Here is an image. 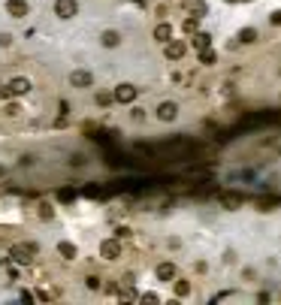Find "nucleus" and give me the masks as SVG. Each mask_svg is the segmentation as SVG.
I'll use <instances>...</instances> for the list:
<instances>
[{"label":"nucleus","mask_w":281,"mask_h":305,"mask_svg":"<svg viewBox=\"0 0 281 305\" xmlns=\"http://www.w3.org/2000/svg\"><path fill=\"white\" fill-rule=\"evenodd\" d=\"M70 85H73V88H91V85H94V76H91L88 70H73V73H70Z\"/></svg>","instance_id":"1"},{"label":"nucleus","mask_w":281,"mask_h":305,"mask_svg":"<svg viewBox=\"0 0 281 305\" xmlns=\"http://www.w3.org/2000/svg\"><path fill=\"white\" fill-rule=\"evenodd\" d=\"M76 12H79V3L76 0H58L54 3V15L58 18H73Z\"/></svg>","instance_id":"2"},{"label":"nucleus","mask_w":281,"mask_h":305,"mask_svg":"<svg viewBox=\"0 0 281 305\" xmlns=\"http://www.w3.org/2000/svg\"><path fill=\"white\" fill-rule=\"evenodd\" d=\"M100 254H103L106 260H118V257H121V242H118V239H106V242L100 245Z\"/></svg>","instance_id":"3"},{"label":"nucleus","mask_w":281,"mask_h":305,"mask_svg":"<svg viewBox=\"0 0 281 305\" xmlns=\"http://www.w3.org/2000/svg\"><path fill=\"white\" fill-rule=\"evenodd\" d=\"M112 100H118V103H133V100H136V88H133V85H118L115 94H112Z\"/></svg>","instance_id":"4"},{"label":"nucleus","mask_w":281,"mask_h":305,"mask_svg":"<svg viewBox=\"0 0 281 305\" xmlns=\"http://www.w3.org/2000/svg\"><path fill=\"white\" fill-rule=\"evenodd\" d=\"M176 115H179V106H176V103H160V106H157V118H160V121H173Z\"/></svg>","instance_id":"5"},{"label":"nucleus","mask_w":281,"mask_h":305,"mask_svg":"<svg viewBox=\"0 0 281 305\" xmlns=\"http://www.w3.org/2000/svg\"><path fill=\"white\" fill-rule=\"evenodd\" d=\"M6 12H9L12 18H24V15H27V3H24V0H9V3H6Z\"/></svg>","instance_id":"6"},{"label":"nucleus","mask_w":281,"mask_h":305,"mask_svg":"<svg viewBox=\"0 0 281 305\" xmlns=\"http://www.w3.org/2000/svg\"><path fill=\"white\" fill-rule=\"evenodd\" d=\"M163 51H166V57H173V60H179V57L185 54V42H179V39H170Z\"/></svg>","instance_id":"7"},{"label":"nucleus","mask_w":281,"mask_h":305,"mask_svg":"<svg viewBox=\"0 0 281 305\" xmlns=\"http://www.w3.org/2000/svg\"><path fill=\"white\" fill-rule=\"evenodd\" d=\"M154 39H160V42H170V39H173V27H170L166 21H163V24H157V27H154Z\"/></svg>","instance_id":"8"},{"label":"nucleus","mask_w":281,"mask_h":305,"mask_svg":"<svg viewBox=\"0 0 281 305\" xmlns=\"http://www.w3.org/2000/svg\"><path fill=\"white\" fill-rule=\"evenodd\" d=\"M100 39H103V45H106V48H115V45H121V33H118V30H106Z\"/></svg>","instance_id":"9"},{"label":"nucleus","mask_w":281,"mask_h":305,"mask_svg":"<svg viewBox=\"0 0 281 305\" xmlns=\"http://www.w3.org/2000/svg\"><path fill=\"white\" fill-rule=\"evenodd\" d=\"M157 278H160V281H173V278H176V266H173V263H160V266H157Z\"/></svg>","instance_id":"10"},{"label":"nucleus","mask_w":281,"mask_h":305,"mask_svg":"<svg viewBox=\"0 0 281 305\" xmlns=\"http://www.w3.org/2000/svg\"><path fill=\"white\" fill-rule=\"evenodd\" d=\"M9 91H12V94H27V91H30V82H27V79H12V82H9Z\"/></svg>","instance_id":"11"},{"label":"nucleus","mask_w":281,"mask_h":305,"mask_svg":"<svg viewBox=\"0 0 281 305\" xmlns=\"http://www.w3.org/2000/svg\"><path fill=\"white\" fill-rule=\"evenodd\" d=\"M33 251H36V248H33V245H27V248H15V251H12V254H15V260H18V263H27V260H30V254H33Z\"/></svg>","instance_id":"12"},{"label":"nucleus","mask_w":281,"mask_h":305,"mask_svg":"<svg viewBox=\"0 0 281 305\" xmlns=\"http://www.w3.org/2000/svg\"><path fill=\"white\" fill-rule=\"evenodd\" d=\"M58 254H61V257H67V260H73V257H76V245L61 242V245H58Z\"/></svg>","instance_id":"13"},{"label":"nucleus","mask_w":281,"mask_h":305,"mask_svg":"<svg viewBox=\"0 0 281 305\" xmlns=\"http://www.w3.org/2000/svg\"><path fill=\"white\" fill-rule=\"evenodd\" d=\"M239 39H242V42L248 45V42H254V39H257V30H254V27H245V30L239 33Z\"/></svg>","instance_id":"14"},{"label":"nucleus","mask_w":281,"mask_h":305,"mask_svg":"<svg viewBox=\"0 0 281 305\" xmlns=\"http://www.w3.org/2000/svg\"><path fill=\"white\" fill-rule=\"evenodd\" d=\"M209 39H212L209 33H197V36H194V45H197V48H209Z\"/></svg>","instance_id":"15"},{"label":"nucleus","mask_w":281,"mask_h":305,"mask_svg":"<svg viewBox=\"0 0 281 305\" xmlns=\"http://www.w3.org/2000/svg\"><path fill=\"white\" fill-rule=\"evenodd\" d=\"M176 293H179V296H188V293H191V284H188V281H179V284H176Z\"/></svg>","instance_id":"16"},{"label":"nucleus","mask_w":281,"mask_h":305,"mask_svg":"<svg viewBox=\"0 0 281 305\" xmlns=\"http://www.w3.org/2000/svg\"><path fill=\"white\" fill-rule=\"evenodd\" d=\"M224 206H230V209L233 206H242V197H224Z\"/></svg>","instance_id":"17"},{"label":"nucleus","mask_w":281,"mask_h":305,"mask_svg":"<svg viewBox=\"0 0 281 305\" xmlns=\"http://www.w3.org/2000/svg\"><path fill=\"white\" fill-rule=\"evenodd\" d=\"M85 281H88V287H91V290H97V287H100V278H97V275H91V278H85Z\"/></svg>","instance_id":"18"},{"label":"nucleus","mask_w":281,"mask_h":305,"mask_svg":"<svg viewBox=\"0 0 281 305\" xmlns=\"http://www.w3.org/2000/svg\"><path fill=\"white\" fill-rule=\"evenodd\" d=\"M97 103L106 106V103H112V97H109V94H97Z\"/></svg>","instance_id":"19"},{"label":"nucleus","mask_w":281,"mask_h":305,"mask_svg":"<svg viewBox=\"0 0 281 305\" xmlns=\"http://www.w3.org/2000/svg\"><path fill=\"white\" fill-rule=\"evenodd\" d=\"M200 60H203V64H212V60H215V54H212V51H203V57H200Z\"/></svg>","instance_id":"20"},{"label":"nucleus","mask_w":281,"mask_h":305,"mask_svg":"<svg viewBox=\"0 0 281 305\" xmlns=\"http://www.w3.org/2000/svg\"><path fill=\"white\" fill-rule=\"evenodd\" d=\"M6 94H9V91H6V88H3V85H0V100H3V97H6Z\"/></svg>","instance_id":"21"}]
</instances>
